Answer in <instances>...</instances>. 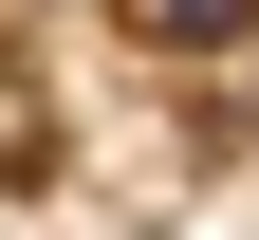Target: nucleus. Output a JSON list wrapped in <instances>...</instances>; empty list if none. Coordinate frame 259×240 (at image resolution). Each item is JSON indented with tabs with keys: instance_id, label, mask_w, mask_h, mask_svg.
<instances>
[{
	"instance_id": "nucleus-1",
	"label": "nucleus",
	"mask_w": 259,
	"mask_h": 240,
	"mask_svg": "<svg viewBox=\"0 0 259 240\" xmlns=\"http://www.w3.org/2000/svg\"><path fill=\"white\" fill-rule=\"evenodd\" d=\"M148 56H259V0H130Z\"/></svg>"
}]
</instances>
